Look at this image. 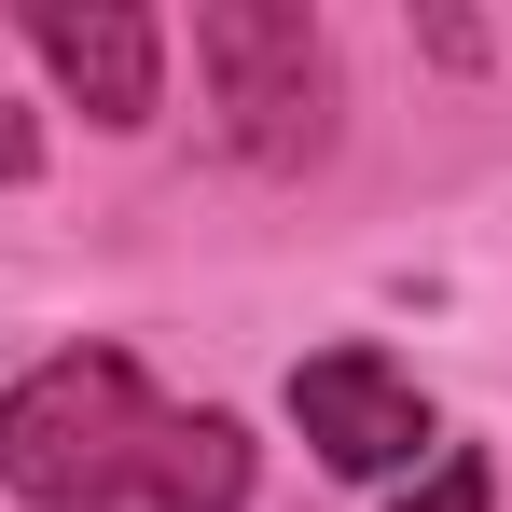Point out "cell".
Instances as JSON below:
<instances>
[{"label": "cell", "mask_w": 512, "mask_h": 512, "mask_svg": "<svg viewBox=\"0 0 512 512\" xmlns=\"http://www.w3.org/2000/svg\"><path fill=\"white\" fill-rule=\"evenodd\" d=\"M139 512H250V416H222V402L167 416V457H153Z\"/></svg>", "instance_id": "cell-5"}, {"label": "cell", "mask_w": 512, "mask_h": 512, "mask_svg": "<svg viewBox=\"0 0 512 512\" xmlns=\"http://www.w3.org/2000/svg\"><path fill=\"white\" fill-rule=\"evenodd\" d=\"M14 28H28V56L70 84L84 125H153L167 111V28L139 14V0H14Z\"/></svg>", "instance_id": "cell-4"}, {"label": "cell", "mask_w": 512, "mask_h": 512, "mask_svg": "<svg viewBox=\"0 0 512 512\" xmlns=\"http://www.w3.org/2000/svg\"><path fill=\"white\" fill-rule=\"evenodd\" d=\"M402 512H499V471H485L471 443H443V457H429L416 485H402Z\"/></svg>", "instance_id": "cell-6"}, {"label": "cell", "mask_w": 512, "mask_h": 512, "mask_svg": "<svg viewBox=\"0 0 512 512\" xmlns=\"http://www.w3.org/2000/svg\"><path fill=\"white\" fill-rule=\"evenodd\" d=\"M167 457V402L125 346H56L0 388V499L28 512H139Z\"/></svg>", "instance_id": "cell-1"}, {"label": "cell", "mask_w": 512, "mask_h": 512, "mask_svg": "<svg viewBox=\"0 0 512 512\" xmlns=\"http://www.w3.org/2000/svg\"><path fill=\"white\" fill-rule=\"evenodd\" d=\"M194 70L222 97V139L250 153L263 180H305L333 153V28L305 14V0H194Z\"/></svg>", "instance_id": "cell-2"}, {"label": "cell", "mask_w": 512, "mask_h": 512, "mask_svg": "<svg viewBox=\"0 0 512 512\" xmlns=\"http://www.w3.org/2000/svg\"><path fill=\"white\" fill-rule=\"evenodd\" d=\"M28 167H42V125H28V111L0 97V180H28Z\"/></svg>", "instance_id": "cell-7"}, {"label": "cell", "mask_w": 512, "mask_h": 512, "mask_svg": "<svg viewBox=\"0 0 512 512\" xmlns=\"http://www.w3.org/2000/svg\"><path fill=\"white\" fill-rule=\"evenodd\" d=\"M291 429L319 443V471L346 485H388V471H416L429 443V388L388 360V346H319V360H291Z\"/></svg>", "instance_id": "cell-3"}]
</instances>
